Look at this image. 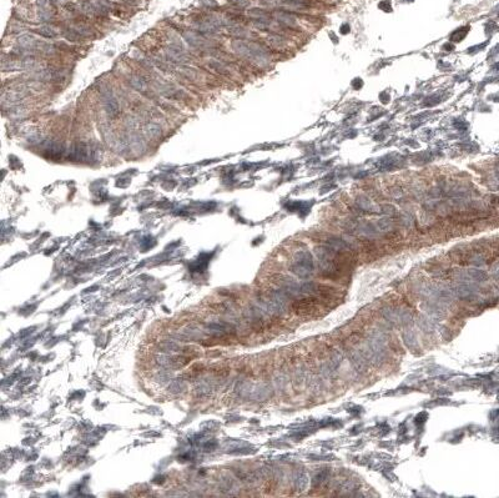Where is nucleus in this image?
Here are the masks:
<instances>
[{"label":"nucleus","instance_id":"nucleus-1","mask_svg":"<svg viewBox=\"0 0 499 498\" xmlns=\"http://www.w3.org/2000/svg\"><path fill=\"white\" fill-rule=\"evenodd\" d=\"M233 48L236 52L244 57H247L250 60L256 61V63H265L268 60V54L262 46L257 44H251L247 41H236L233 43Z\"/></svg>","mask_w":499,"mask_h":498},{"label":"nucleus","instance_id":"nucleus-2","mask_svg":"<svg viewBox=\"0 0 499 498\" xmlns=\"http://www.w3.org/2000/svg\"><path fill=\"white\" fill-rule=\"evenodd\" d=\"M68 156H69V160L75 161V163H84V161H90L92 158H95V154L90 146L83 143H76L70 146Z\"/></svg>","mask_w":499,"mask_h":498},{"label":"nucleus","instance_id":"nucleus-3","mask_svg":"<svg viewBox=\"0 0 499 498\" xmlns=\"http://www.w3.org/2000/svg\"><path fill=\"white\" fill-rule=\"evenodd\" d=\"M275 18L278 23L282 24V25H285V26H288V28H296V26H297V20H296V18L293 17L292 14H290V13L277 12L275 14Z\"/></svg>","mask_w":499,"mask_h":498},{"label":"nucleus","instance_id":"nucleus-4","mask_svg":"<svg viewBox=\"0 0 499 498\" xmlns=\"http://www.w3.org/2000/svg\"><path fill=\"white\" fill-rule=\"evenodd\" d=\"M65 152V148L60 143H50L46 146V155H49L52 158L54 156H63Z\"/></svg>","mask_w":499,"mask_h":498},{"label":"nucleus","instance_id":"nucleus-5","mask_svg":"<svg viewBox=\"0 0 499 498\" xmlns=\"http://www.w3.org/2000/svg\"><path fill=\"white\" fill-rule=\"evenodd\" d=\"M105 110H107V112L111 118H115L119 114V111H120V106H119L118 100L114 99V97H110L109 100L107 101V104H105Z\"/></svg>","mask_w":499,"mask_h":498},{"label":"nucleus","instance_id":"nucleus-6","mask_svg":"<svg viewBox=\"0 0 499 498\" xmlns=\"http://www.w3.org/2000/svg\"><path fill=\"white\" fill-rule=\"evenodd\" d=\"M145 134L151 139H158L161 136V128L158 124L150 123L145 126Z\"/></svg>","mask_w":499,"mask_h":498},{"label":"nucleus","instance_id":"nucleus-7","mask_svg":"<svg viewBox=\"0 0 499 498\" xmlns=\"http://www.w3.org/2000/svg\"><path fill=\"white\" fill-rule=\"evenodd\" d=\"M130 84L135 90H139V92H143V90L147 89V84L146 80L143 79V76H139V75H135L130 79Z\"/></svg>","mask_w":499,"mask_h":498},{"label":"nucleus","instance_id":"nucleus-8","mask_svg":"<svg viewBox=\"0 0 499 498\" xmlns=\"http://www.w3.org/2000/svg\"><path fill=\"white\" fill-rule=\"evenodd\" d=\"M468 30H469V28H468V26H467V28H459V29H457L456 32H454L453 34L450 35V39H452V40H453V41H461V40H462V39H464V37H465V35H467Z\"/></svg>","mask_w":499,"mask_h":498},{"label":"nucleus","instance_id":"nucleus-9","mask_svg":"<svg viewBox=\"0 0 499 498\" xmlns=\"http://www.w3.org/2000/svg\"><path fill=\"white\" fill-rule=\"evenodd\" d=\"M268 43L272 46H276V48H282V46L286 45L285 39L282 37H280V35H271V37H268Z\"/></svg>","mask_w":499,"mask_h":498},{"label":"nucleus","instance_id":"nucleus-10","mask_svg":"<svg viewBox=\"0 0 499 498\" xmlns=\"http://www.w3.org/2000/svg\"><path fill=\"white\" fill-rule=\"evenodd\" d=\"M37 33L46 37H54L55 35H56V32H55L52 26H41V28L37 30Z\"/></svg>","mask_w":499,"mask_h":498},{"label":"nucleus","instance_id":"nucleus-11","mask_svg":"<svg viewBox=\"0 0 499 498\" xmlns=\"http://www.w3.org/2000/svg\"><path fill=\"white\" fill-rule=\"evenodd\" d=\"M357 203H358V205L362 207V209H364V210L372 209V203H371L370 199H367L366 196H359L358 200H357Z\"/></svg>","mask_w":499,"mask_h":498},{"label":"nucleus","instance_id":"nucleus-12","mask_svg":"<svg viewBox=\"0 0 499 498\" xmlns=\"http://www.w3.org/2000/svg\"><path fill=\"white\" fill-rule=\"evenodd\" d=\"M379 9H382V10H383V12H386V13L392 12V5H391L390 0H385V1H381V3H379Z\"/></svg>","mask_w":499,"mask_h":498},{"label":"nucleus","instance_id":"nucleus-13","mask_svg":"<svg viewBox=\"0 0 499 498\" xmlns=\"http://www.w3.org/2000/svg\"><path fill=\"white\" fill-rule=\"evenodd\" d=\"M231 1L240 8H246L250 5V0H231Z\"/></svg>","mask_w":499,"mask_h":498},{"label":"nucleus","instance_id":"nucleus-14","mask_svg":"<svg viewBox=\"0 0 499 498\" xmlns=\"http://www.w3.org/2000/svg\"><path fill=\"white\" fill-rule=\"evenodd\" d=\"M352 85L355 89H359L362 85H363V81L361 80V79H355V80L352 81Z\"/></svg>","mask_w":499,"mask_h":498},{"label":"nucleus","instance_id":"nucleus-15","mask_svg":"<svg viewBox=\"0 0 499 498\" xmlns=\"http://www.w3.org/2000/svg\"><path fill=\"white\" fill-rule=\"evenodd\" d=\"M341 33L342 34H348L350 33V26L347 25V24H344V25L341 26Z\"/></svg>","mask_w":499,"mask_h":498}]
</instances>
